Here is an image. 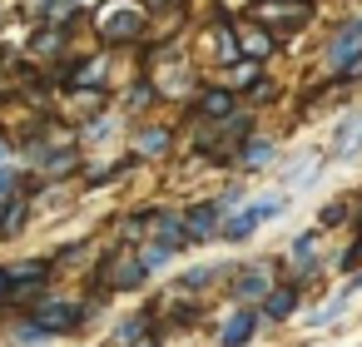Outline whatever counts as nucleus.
<instances>
[{"mask_svg":"<svg viewBox=\"0 0 362 347\" xmlns=\"http://www.w3.org/2000/svg\"><path fill=\"white\" fill-rule=\"evenodd\" d=\"M11 342H16V347H45V342H55V337H50V332H45L40 322H30V317H21V322L11 327Z\"/></svg>","mask_w":362,"mask_h":347,"instance_id":"obj_27","label":"nucleus"},{"mask_svg":"<svg viewBox=\"0 0 362 347\" xmlns=\"http://www.w3.org/2000/svg\"><path fill=\"white\" fill-rule=\"evenodd\" d=\"M55 268H60L55 258H21V263H11V302L45 298V283H50Z\"/></svg>","mask_w":362,"mask_h":347,"instance_id":"obj_13","label":"nucleus"},{"mask_svg":"<svg viewBox=\"0 0 362 347\" xmlns=\"http://www.w3.org/2000/svg\"><path fill=\"white\" fill-rule=\"evenodd\" d=\"M278 100H283V85H278L273 75H263V80L243 95V105H248V110H263V105H278Z\"/></svg>","mask_w":362,"mask_h":347,"instance_id":"obj_26","label":"nucleus"},{"mask_svg":"<svg viewBox=\"0 0 362 347\" xmlns=\"http://www.w3.org/2000/svg\"><path fill=\"white\" fill-rule=\"evenodd\" d=\"M144 283H149V268H144L139 248H134V243H110V253H105V263H100V288H110V293H134V288H144Z\"/></svg>","mask_w":362,"mask_h":347,"instance_id":"obj_7","label":"nucleus"},{"mask_svg":"<svg viewBox=\"0 0 362 347\" xmlns=\"http://www.w3.org/2000/svg\"><path fill=\"white\" fill-rule=\"evenodd\" d=\"M11 302V263H0V307Z\"/></svg>","mask_w":362,"mask_h":347,"instance_id":"obj_28","label":"nucleus"},{"mask_svg":"<svg viewBox=\"0 0 362 347\" xmlns=\"http://www.w3.org/2000/svg\"><path fill=\"white\" fill-rule=\"evenodd\" d=\"M233 278V263L228 258H214V263H194V268H184V273H174V293H184V298H204L209 288H218V283H228Z\"/></svg>","mask_w":362,"mask_h":347,"instance_id":"obj_14","label":"nucleus"},{"mask_svg":"<svg viewBox=\"0 0 362 347\" xmlns=\"http://www.w3.org/2000/svg\"><path fill=\"white\" fill-rule=\"evenodd\" d=\"M174 144H179V129H174V124H159V119H134V124H129V154H139V159H149V164L169 159Z\"/></svg>","mask_w":362,"mask_h":347,"instance_id":"obj_12","label":"nucleus"},{"mask_svg":"<svg viewBox=\"0 0 362 347\" xmlns=\"http://www.w3.org/2000/svg\"><path fill=\"white\" fill-rule=\"evenodd\" d=\"M25 317L30 322H40L50 337H70V332H80L85 327V302H75V298H35L30 307H25Z\"/></svg>","mask_w":362,"mask_h":347,"instance_id":"obj_8","label":"nucleus"},{"mask_svg":"<svg viewBox=\"0 0 362 347\" xmlns=\"http://www.w3.org/2000/svg\"><path fill=\"white\" fill-rule=\"evenodd\" d=\"M283 283V258H268V253H253V258H238L233 263V278H228V298L238 307H258L273 288Z\"/></svg>","mask_w":362,"mask_h":347,"instance_id":"obj_2","label":"nucleus"},{"mask_svg":"<svg viewBox=\"0 0 362 347\" xmlns=\"http://www.w3.org/2000/svg\"><path fill=\"white\" fill-rule=\"evenodd\" d=\"M139 347H159V337H144V342H139Z\"/></svg>","mask_w":362,"mask_h":347,"instance_id":"obj_29","label":"nucleus"},{"mask_svg":"<svg viewBox=\"0 0 362 347\" xmlns=\"http://www.w3.org/2000/svg\"><path fill=\"white\" fill-rule=\"evenodd\" d=\"M159 100H164V90L154 85V75H139V80H129V85L119 90V114H124V119H144Z\"/></svg>","mask_w":362,"mask_h":347,"instance_id":"obj_19","label":"nucleus"},{"mask_svg":"<svg viewBox=\"0 0 362 347\" xmlns=\"http://www.w3.org/2000/svg\"><path fill=\"white\" fill-rule=\"evenodd\" d=\"M238 45H243V60H258V65H273L288 45L268 30V25H258L253 16H238Z\"/></svg>","mask_w":362,"mask_h":347,"instance_id":"obj_15","label":"nucleus"},{"mask_svg":"<svg viewBox=\"0 0 362 347\" xmlns=\"http://www.w3.org/2000/svg\"><path fill=\"white\" fill-rule=\"evenodd\" d=\"M347 307H352V293H347V288H337L322 307H313V312H308V327H313V332H327V327H332Z\"/></svg>","mask_w":362,"mask_h":347,"instance_id":"obj_25","label":"nucleus"},{"mask_svg":"<svg viewBox=\"0 0 362 347\" xmlns=\"http://www.w3.org/2000/svg\"><path fill=\"white\" fill-rule=\"evenodd\" d=\"M149 332H154V317H149V307H144V312H129V317H119V322L110 327V347H139Z\"/></svg>","mask_w":362,"mask_h":347,"instance_id":"obj_23","label":"nucleus"},{"mask_svg":"<svg viewBox=\"0 0 362 347\" xmlns=\"http://www.w3.org/2000/svg\"><path fill=\"white\" fill-rule=\"evenodd\" d=\"M322 243H327V233H322L317 223H313V228H298V233L288 238V248L278 253V258H283V278H293V283H303V288H317V278L327 273Z\"/></svg>","mask_w":362,"mask_h":347,"instance_id":"obj_3","label":"nucleus"},{"mask_svg":"<svg viewBox=\"0 0 362 347\" xmlns=\"http://www.w3.org/2000/svg\"><path fill=\"white\" fill-rule=\"evenodd\" d=\"M283 159H288V154H283V139L258 129V134H253V139L238 149L233 174H243V179H263V174H278V169H283Z\"/></svg>","mask_w":362,"mask_h":347,"instance_id":"obj_10","label":"nucleus"},{"mask_svg":"<svg viewBox=\"0 0 362 347\" xmlns=\"http://www.w3.org/2000/svg\"><path fill=\"white\" fill-rule=\"evenodd\" d=\"M303 298H308V288H303V283H293V278H283V283L258 302V312H263V322H268V327H278V322H293V317H298Z\"/></svg>","mask_w":362,"mask_h":347,"instance_id":"obj_17","label":"nucleus"},{"mask_svg":"<svg viewBox=\"0 0 362 347\" xmlns=\"http://www.w3.org/2000/svg\"><path fill=\"white\" fill-rule=\"evenodd\" d=\"M322 149H327V164H332V169L362 159V100H352L347 110H337V114L327 119V139H322Z\"/></svg>","mask_w":362,"mask_h":347,"instance_id":"obj_6","label":"nucleus"},{"mask_svg":"<svg viewBox=\"0 0 362 347\" xmlns=\"http://www.w3.org/2000/svg\"><path fill=\"white\" fill-rule=\"evenodd\" d=\"M317 75L337 90H362V11H342L317 45Z\"/></svg>","mask_w":362,"mask_h":347,"instance_id":"obj_1","label":"nucleus"},{"mask_svg":"<svg viewBox=\"0 0 362 347\" xmlns=\"http://www.w3.org/2000/svg\"><path fill=\"white\" fill-rule=\"evenodd\" d=\"M258 327H263V312H258V307H238V302H233V312L218 322L214 342H218V347H248V342L258 337Z\"/></svg>","mask_w":362,"mask_h":347,"instance_id":"obj_18","label":"nucleus"},{"mask_svg":"<svg viewBox=\"0 0 362 347\" xmlns=\"http://www.w3.org/2000/svg\"><path fill=\"white\" fill-rule=\"evenodd\" d=\"M263 75H268V65H258V60H238V65H228V70H223L218 80H223V85H228V90H233L238 100H243V95H248V90H253V85L263 80Z\"/></svg>","mask_w":362,"mask_h":347,"instance_id":"obj_24","label":"nucleus"},{"mask_svg":"<svg viewBox=\"0 0 362 347\" xmlns=\"http://www.w3.org/2000/svg\"><path fill=\"white\" fill-rule=\"evenodd\" d=\"M70 50V25H55V20H35L30 40H25V55H40V60H60Z\"/></svg>","mask_w":362,"mask_h":347,"instance_id":"obj_20","label":"nucleus"},{"mask_svg":"<svg viewBox=\"0 0 362 347\" xmlns=\"http://www.w3.org/2000/svg\"><path fill=\"white\" fill-rule=\"evenodd\" d=\"M352 213H357V189H342V194H332V199L317 204V228H322V233L352 228Z\"/></svg>","mask_w":362,"mask_h":347,"instance_id":"obj_21","label":"nucleus"},{"mask_svg":"<svg viewBox=\"0 0 362 347\" xmlns=\"http://www.w3.org/2000/svg\"><path fill=\"white\" fill-rule=\"evenodd\" d=\"M184 110H189V119H228L233 110H243V100H238V95L218 80V85H204V90H199Z\"/></svg>","mask_w":362,"mask_h":347,"instance_id":"obj_16","label":"nucleus"},{"mask_svg":"<svg viewBox=\"0 0 362 347\" xmlns=\"http://www.w3.org/2000/svg\"><path fill=\"white\" fill-rule=\"evenodd\" d=\"M0 20H6V11H0Z\"/></svg>","mask_w":362,"mask_h":347,"instance_id":"obj_30","label":"nucleus"},{"mask_svg":"<svg viewBox=\"0 0 362 347\" xmlns=\"http://www.w3.org/2000/svg\"><path fill=\"white\" fill-rule=\"evenodd\" d=\"M223 218H228V208L218 204V194L184 204V233H189V243H194V248H204V243H218V233H223Z\"/></svg>","mask_w":362,"mask_h":347,"instance_id":"obj_11","label":"nucleus"},{"mask_svg":"<svg viewBox=\"0 0 362 347\" xmlns=\"http://www.w3.org/2000/svg\"><path fill=\"white\" fill-rule=\"evenodd\" d=\"M248 16L288 45L308 35V25H317V0H248Z\"/></svg>","mask_w":362,"mask_h":347,"instance_id":"obj_4","label":"nucleus"},{"mask_svg":"<svg viewBox=\"0 0 362 347\" xmlns=\"http://www.w3.org/2000/svg\"><path fill=\"white\" fill-rule=\"evenodd\" d=\"M332 164H327V149L322 144H313V149H298V154H288L283 159V169H278V184L288 189V194H308V189H317L322 184V174H327Z\"/></svg>","mask_w":362,"mask_h":347,"instance_id":"obj_9","label":"nucleus"},{"mask_svg":"<svg viewBox=\"0 0 362 347\" xmlns=\"http://www.w3.org/2000/svg\"><path fill=\"white\" fill-rule=\"evenodd\" d=\"M258 228H263V218L253 213V204H243V208H233V213L223 218V233H218V243L238 248V243H248V238H253Z\"/></svg>","mask_w":362,"mask_h":347,"instance_id":"obj_22","label":"nucleus"},{"mask_svg":"<svg viewBox=\"0 0 362 347\" xmlns=\"http://www.w3.org/2000/svg\"><path fill=\"white\" fill-rule=\"evenodd\" d=\"M110 6V0H105ZM95 30L110 50H124V45H144L149 40V11L144 6H110L95 16Z\"/></svg>","mask_w":362,"mask_h":347,"instance_id":"obj_5","label":"nucleus"}]
</instances>
